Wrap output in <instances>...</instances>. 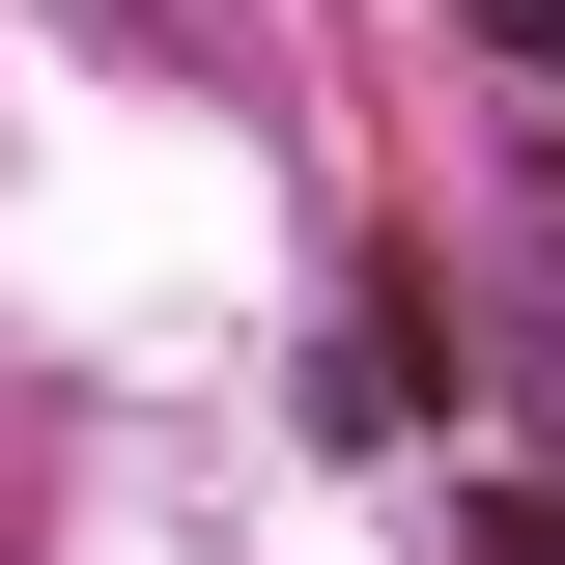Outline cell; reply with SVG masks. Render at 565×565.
Here are the masks:
<instances>
[{"label": "cell", "mask_w": 565, "mask_h": 565, "mask_svg": "<svg viewBox=\"0 0 565 565\" xmlns=\"http://www.w3.org/2000/svg\"><path fill=\"white\" fill-rule=\"evenodd\" d=\"M481 565H565V481H481Z\"/></svg>", "instance_id": "obj_1"}, {"label": "cell", "mask_w": 565, "mask_h": 565, "mask_svg": "<svg viewBox=\"0 0 565 565\" xmlns=\"http://www.w3.org/2000/svg\"><path fill=\"white\" fill-rule=\"evenodd\" d=\"M452 29H481V57H537V85H565V0H452Z\"/></svg>", "instance_id": "obj_2"}]
</instances>
